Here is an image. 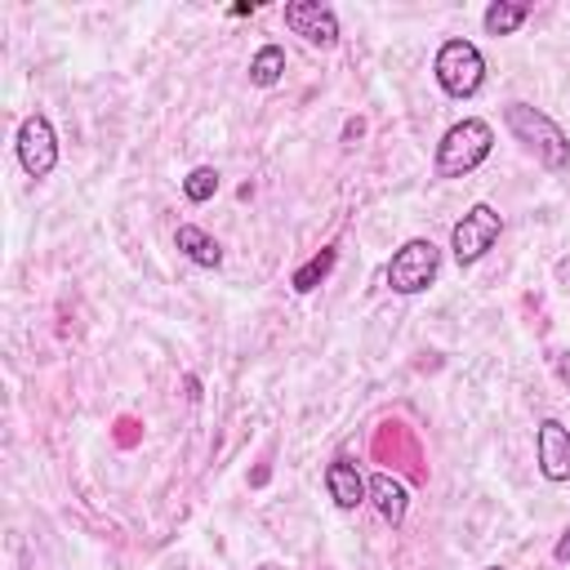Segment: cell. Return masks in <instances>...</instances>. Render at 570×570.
<instances>
[{
  "label": "cell",
  "instance_id": "cell-1",
  "mask_svg": "<svg viewBox=\"0 0 570 570\" xmlns=\"http://www.w3.org/2000/svg\"><path fill=\"white\" fill-rule=\"evenodd\" d=\"M490 151H494V125L481 116H463L441 134L436 156H432V174L436 178H468L472 169H481L490 160Z\"/></svg>",
  "mask_w": 570,
  "mask_h": 570
},
{
  "label": "cell",
  "instance_id": "cell-2",
  "mask_svg": "<svg viewBox=\"0 0 570 570\" xmlns=\"http://www.w3.org/2000/svg\"><path fill=\"white\" fill-rule=\"evenodd\" d=\"M503 129H508L543 169H566V165H570V138H566V129H561L548 111H539V107H530V102H508V107H503Z\"/></svg>",
  "mask_w": 570,
  "mask_h": 570
},
{
  "label": "cell",
  "instance_id": "cell-3",
  "mask_svg": "<svg viewBox=\"0 0 570 570\" xmlns=\"http://www.w3.org/2000/svg\"><path fill=\"white\" fill-rule=\"evenodd\" d=\"M432 76H436V85H441L445 98L468 102V98H476L481 85H485V53H481L472 40L450 36V40L436 49V58H432Z\"/></svg>",
  "mask_w": 570,
  "mask_h": 570
},
{
  "label": "cell",
  "instance_id": "cell-4",
  "mask_svg": "<svg viewBox=\"0 0 570 570\" xmlns=\"http://www.w3.org/2000/svg\"><path fill=\"white\" fill-rule=\"evenodd\" d=\"M436 272H441V249H436V240H428V236L401 240V245L392 249L387 267H383L387 289H392V294H405V298L432 289V285H436Z\"/></svg>",
  "mask_w": 570,
  "mask_h": 570
},
{
  "label": "cell",
  "instance_id": "cell-5",
  "mask_svg": "<svg viewBox=\"0 0 570 570\" xmlns=\"http://www.w3.org/2000/svg\"><path fill=\"white\" fill-rule=\"evenodd\" d=\"M499 232H503V214H499L490 200L468 205V214L450 227V254H454V263H459V267L481 263V258L494 249Z\"/></svg>",
  "mask_w": 570,
  "mask_h": 570
},
{
  "label": "cell",
  "instance_id": "cell-6",
  "mask_svg": "<svg viewBox=\"0 0 570 570\" xmlns=\"http://www.w3.org/2000/svg\"><path fill=\"white\" fill-rule=\"evenodd\" d=\"M13 151H18V165L27 178H49L58 169V134H53V120L45 111H31L22 125H18V138H13Z\"/></svg>",
  "mask_w": 570,
  "mask_h": 570
},
{
  "label": "cell",
  "instance_id": "cell-7",
  "mask_svg": "<svg viewBox=\"0 0 570 570\" xmlns=\"http://www.w3.org/2000/svg\"><path fill=\"white\" fill-rule=\"evenodd\" d=\"M285 27L303 36L312 49H334L338 45V13L321 0H289L285 4Z\"/></svg>",
  "mask_w": 570,
  "mask_h": 570
},
{
  "label": "cell",
  "instance_id": "cell-8",
  "mask_svg": "<svg viewBox=\"0 0 570 570\" xmlns=\"http://www.w3.org/2000/svg\"><path fill=\"white\" fill-rule=\"evenodd\" d=\"M534 459H539V476L543 481H552V485L570 481V428L561 419H539Z\"/></svg>",
  "mask_w": 570,
  "mask_h": 570
},
{
  "label": "cell",
  "instance_id": "cell-9",
  "mask_svg": "<svg viewBox=\"0 0 570 570\" xmlns=\"http://www.w3.org/2000/svg\"><path fill=\"white\" fill-rule=\"evenodd\" d=\"M325 494L334 499V508L356 512L361 503H370V481L361 476V468H356L347 454H334V459L325 463Z\"/></svg>",
  "mask_w": 570,
  "mask_h": 570
},
{
  "label": "cell",
  "instance_id": "cell-10",
  "mask_svg": "<svg viewBox=\"0 0 570 570\" xmlns=\"http://www.w3.org/2000/svg\"><path fill=\"white\" fill-rule=\"evenodd\" d=\"M370 503H374V512L396 530V525L405 521V512H410V490H405L401 476L374 472V476H370Z\"/></svg>",
  "mask_w": 570,
  "mask_h": 570
},
{
  "label": "cell",
  "instance_id": "cell-11",
  "mask_svg": "<svg viewBox=\"0 0 570 570\" xmlns=\"http://www.w3.org/2000/svg\"><path fill=\"white\" fill-rule=\"evenodd\" d=\"M174 245H178V254H183L187 263H196V267H218V263H223V245H218L205 227H196V223H178Z\"/></svg>",
  "mask_w": 570,
  "mask_h": 570
},
{
  "label": "cell",
  "instance_id": "cell-12",
  "mask_svg": "<svg viewBox=\"0 0 570 570\" xmlns=\"http://www.w3.org/2000/svg\"><path fill=\"white\" fill-rule=\"evenodd\" d=\"M525 18H530V4H521V0H494V4H485L481 27H485V36H512Z\"/></svg>",
  "mask_w": 570,
  "mask_h": 570
},
{
  "label": "cell",
  "instance_id": "cell-13",
  "mask_svg": "<svg viewBox=\"0 0 570 570\" xmlns=\"http://www.w3.org/2000/svg\"><path fill=\"white\" fill-rule=\"evenodd\" d=\"M334 263H338V249H334V245H325V249H321V254H312L303 267H294V276H289L294 294H312V289L334 272Z\"/></svg>",
  "mask_w": 570,
  "mask_h": 570
},
{
  "label": "cell",
  "instance_id": "cell-14",
  "mask_svg": "<svg viewBox=\"0 0 570 570\" xmlns=\"http://www.w3.org/2000/svg\"><path fill=\"white\" fill-rule=\"evenodd\" d=\"M281 76H285V49H281V45H263V49L249 58V85L272 89V85H281Z\"/></svg>",
  "mask_w": 570,
  "mask_h": 570
},
{
  "label": "cell",
  "instance_id": "cell-15",
  "mask_svg": "<svg viewBox=\"0 0 570 570\" xmlns=\"http://www.w3.org/2000/svg\"><path fill=\"white\" fill-rule=\"evenodd\" d=\"M214 191H218V169H214V165H196V169L183 178V196H187L191 205L214 200Z\"/></svg>",
  "mask_w": 570,
  "mask_h": 570
},
{
  "label": "cell",
  "instance_id": "cell-16",
  "mask_svg": "<svg viewBox=\"0 0 570 570\" xmlns=\"http://www.w3.org/2000/svg\"><path fill=\"white\" fill-rule=\"evenodd\" d=\"M552 561H561V566L570 561V525H566V530H561V539L552 543Z\"/></svg>",
  "mask_w": 570,
  "mask_h": 570
},
{
  "label": "cell",
  "instance_id": "cell-17",
  "mask_svg": "<svg viewBox=\"0 0 570 570\" xmlns=\"http://www.w3.org/2000/svg\"><path fill=\"white\" fill-rule=\"evenodd\" d=\"M552 370H557V379L570 387V352H557V356H552Z\"/></svg>",
  "mask_w": 570,
  "mask_h": 570
},
{
  "label": "cell",
  "instance_id": "cell-18",
  "mask_svg": "<svg viewBox=\"0 0 570 570\" xmlns=\"http://www.w3.org/2000/svg\"><path fill=\"white\" fill-rule=\"evenodd\" d=\"M361 129H365L361 120H347V129H343V138H361Z\"/></svg>",
  "mask_w": 570,
  "mask_h": 570
},
{
  "label": "cell",
  "instance_id": "cell-19",
  "mask_svg": "<svg viewBox=\"0 0 570 570\" xmlns=\"http://www.w3.org/2000/svg\"><path fill=\"white\" fill-rule=\"evenodd\" d=\"M254 570H285V566H276V561H263V566H254Z\"/></svg>",
  "mask_w": 570,
  "mask_h": 570
},
{
  "label": "cell",
  "instance_id": "cell-20",
  "mask_svg": "<svg viewBox=\"0 0 570 570\" xmlns=\"http://www.w3.org/2000/svg\"><path fill=\"white\" fill-rule=\"evenodd\" d=\"M485 570H503V566H485Z\"/></svg>",
  "mask_w": 570,
  "mask_h": 570
},
{
  "label": "cell",
  "instance_id": "cell-21",
  "mask_svg": "<svg viewBox=\"0 0 570 570\" xmlns=\"http://www.w3.org/2000/svg\"><path fill=\"white\" fill-rule=\"evenodd\" d=\"M321 570H330V566H321Z\"/></svg>",
  "mask_w": 570,
  "mask_h": 570
}]
</instances>
